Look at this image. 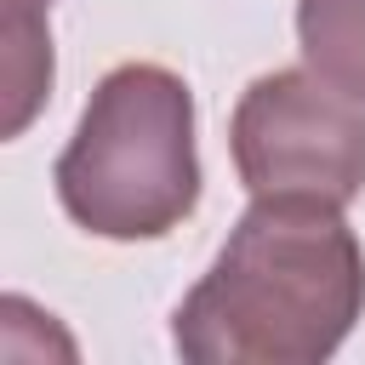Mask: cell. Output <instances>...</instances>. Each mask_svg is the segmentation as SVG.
I'll return each instance as SVG.
<instances>
[{"instance_id":"5","label":"cell","mask_w":365,"mask_h":365,"mask_svg":"<svg viewBox=\"0 0 365 365\" xmlns=\"http://www.w3.org/2000/svg\"><path fill=\"white\" fill-rule=\"evenodd\" d=\"M46 6L51 0H6V40H51L46 34Z\"/></svg>"},{"instance_id":"3","label":"cell","mask_w":365,"mask_h":365,"mask_svg":"<svg viewBox=\"0 0 365 365\" xmlns=\"http://www.w3.org/2000/svg\"><path fill=\"white\" fill-rule=\"evenodd\" d=\"M228 154L245 194L354 205L365 194V103L314 68L257 74L234 103Z\"/></svg>"},{"instance_id":"4","label":"cell","mask_w":365,"mask_h":365,"mask_svg":"<svg viewBox=\"0 0 365 365\" xmlns=\"http://www.w3.org/2000/svg\"><path fill=\"white\" fill-rule=\"evenodd\" d=\"M302 63L365 103V0H297Z\"/></svg>"},{"instance_id":"2","label":"cell","mask_w":365,"mask_h":365,"mask_svg":"<svg viewBox=\"0 0 365 365\" xmlns=\"http://www.w3.org/2000/svg\"><path fill=\"white\" fill-rule=\"evenodd\" d=\"M57 205L97 240L137 245L171 234L200 205L194 91L165 63L108 68L57 154Z\"/></svg>"},{"instance_id":"1","label":"cell","mask_w":365,"mask_h":365,"mask_svg":"<svg viewBox=\"0 0 365 365\" xmlns=\"http://www.w3.org/2000/svg\"><path fill=\"white\" fill-rule=\"evenodd\" d=\"M365 314V251L342 205L251 194L171 314L188 365H325Z\"/></svg>"}]
</instances>
